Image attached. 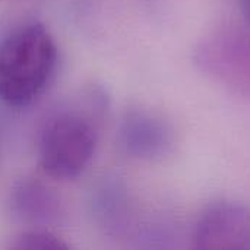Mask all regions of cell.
Segmentation results:
<instances>
[{"mask_svg":"<svg viewBox=\"0 0 250 250\" xmlns=\"http://www.w3.org/2000/svg\"><path fill=\"white\" fill-rule=\"evenodd\" d=\"M57 66V45L40 22L16 28L0 41V100L13 108L34 103Z\"/></svg>","mask_w":250,"mask_h":250,"instance_id":"1","label":"cell"},{"mask_svg":"<svg viewBox=\"0 0 250 250\" xmlns=\"http://www.w3.org/2000/svg\"><path fill=\"white\" fill-rule=\"evenodd\" d=\"M98 104H78L54 113L40 136V166L59 180H72L89 166L98 141Z\"/></svg>","mask_w":250,"mask_h":250,"instance_id":"2","label":"cell"},{"mask_svg":"<svg viewBox=\"0 0 250 250\" xmlns=\"http://www.w3.org/2000/svg\"><path fill=\"white\" fill-rule=\"evenodd\" d=\"M193 64L234 94L250 97V32L223 28L205 35L192 54Z\"/></svg>","mask_w":250,"mask_h":250,"instance_id":"3","label":"cell"},{"mask_svg":"<svg viewBox=\"0 0 250 250\" xmlns=\"http://www.w3.org/2000/svg\"><path fill=\"white\" fill-rule=\"evenodd\" d=\"M192 245L198 250H249L250 208L231 199L209 204L195 223Z\"/></svg>","mask_w":250,"mask_h":250,"instance_id":"4","label":"cell"},{"mask_svg":"<svg viewBox=\"0 0 250 250\" xmlns=\"http://www.w3.org/2000/svg\"><path fill=\"white\" fill-rule=\"evenodd\" d=\"M176 142L171 125L148 110H130L122 119L119 127V145L122 151L136 160L155 161L167 157Z\"/></svg>","mask_w":250,"mask_h":250,"instance_id":"5","label":"cell"},{"mask_svg":"<svg viewBox=\"0 0 250 250\" xmlns=\"http://www.w3.org/2000/svg\"><path fill=\"white\" fill-rule=\"evenodd\" d=\"M42 186L34 185L29 182L22 183L18 186V189L13 193V199L16 207L19 208V212L23 214L25 217L35 218V217H42L45 218V209L51 211V208L47 207V204H53V196L47 193ZM22 215V217H23Z\"/></svg>","mask_w":250,"mask_h":250,"instance_id":"6","label":"cell"},{"mask_svg":"<svg viewBox=\"0 0 250 250\" xmlns=\"http://www.w3.org/2000/svg\"><path fill=\"white\" fill-rule=\"evenodd\" d=\"M9 248L16 250H67L69 245L51 231L31 230L16 236Z\"/></svg>","mask_w":250,"mask_h":250,"instance_id":"7","label":"cell"},{"mask_svg":"<svg viewBox=\"0 0 250 250\" xmlns=\"http://www.w3.org/2000/svg\"><path fill=\"white\" fill-rule=\"evenodd\" d=\"M239 7L245 22L250 26V0H239Z\"/></svg>","mask_w":250,"mask_h":250,"instance_id":"8","label":"cell"}]
</instances>
